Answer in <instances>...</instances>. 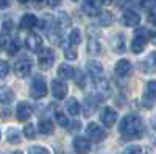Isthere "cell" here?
<instances>
[{"instance_id":"1","label":"cell","mask_w":156,"mask_h":154,"mask_svg":"<svg viewBox=\"0 0 156 154\" xmlns=\"http://www.w3.org/2000/svg\"><path fill=\"white\" fill-rule=\"evenodd\" d=\"M119 131L125 140L140 139L145 134V123L137 114H128L122 118Z\"/></svg>"},{"instance_id":"2","label":"cell","mask_w":156,"mask_h":154,"mask_svg":"<svg viewBox=\"0 0 156 154\" xmlns=\"http://www.w3.org/2000/svg\"><path fill=\"white\" fill-rule=\"evenodd\" d=\"M148 39H150V33H148L145 28H142V27L137 28L136 33H134V39H133V42H131L133 53H136V55L142 53V51H144V48H145V45H147V42H148Z\"/></svg>"},{"instance_id":"3","label":"cell","mask_w":156,"mask_h":154,"mask_svg":"<svg viewBox=\"0 0 156 154\" xmlns=\"http://www.w3.org/2000/svg\"><path fill=\"white\" fill-rule=\"evenodd\" d=\"M45 95H47V84H45L44 78L39 75H34L31 86H30V97L34 100H41Z\"/></svg>"},{"instance_id":"4","label":"cell","mask_w":156,"mask_h":154,"mask_svg":"<svg viewBox=\"0 0 156 154\" xmlns=\"http://www.w3.org/2000/svg\"><path fill=\"white\" fill-rule=\"evenodd\" d=\"M86 135L89 140H92L95 143H100L106 139V131L101 126H98L97 123H89L86 128Z\"/></svg>"},{"instance_id":"5","label":"cell","mask_w":156,"mask_h":154,"mask_svg":"<svg viewBox=\"0 0 156 154\" xmlns=\"http://www.w3.org/2000/svg\"><path fill=\"white\" fill-rule=\"evenodd\" d=\"M55 62V55L50 48H41L37 51V64L42 70H48Z\"/></svg>"},{"instance_id":"6","label":"cell","mask_w":156,"mask_h":154,"mask_svg":"<svg viewBox=\"0 0 156 154\" xmlns=\"http://www.w3.org/2000/svg\"><path fill=\"white\" fill-rule=\"evenodd\" d=\"M14 72L19 78H27L31 73V61L28 58H22L14 64Z\"/></svg>"},{"instance_id":"7","label":"cell","mask_w":156,"mask_h":154,"mask_svg":"<svg viewBox=\"0 0 156 154\" xmlns=\"http://www.w3.org/2000/svg\"><path fill=\"white\" fill-rule=\"evenodd\" d=\"M51 94H53V97L56 100L66 98V95H67V86H66V83L61 81V80H53V81H51Z\"/></svg>"},{"instance_id":"8","label":"cell","mask_w":156,"mask_h":154,"mask_svg":"<svg viewBox=\"0 0 156 154\" xmlns=\"http://www.w3.org/2000/svg\"><path fill=\"white\" fill-rule=\"evenodd\" d=\"M31 114H33V108L28 104V103H19L17 104V109H16V117L19 121H27L30 117H31Z\"/></svg>"},{"instance_id":"9","label":"cell","mask_w":156,"mask_h":154,"mask_svg":"<svg viewBox=\"0 0 156 154\" xmlns=\"http://www.w3.org/2000/svg\"><path fill=\"white\" fill-rule=\"evenodd\" d=\"M25 45H27V48L30 51H34V53H37L39 50L42 48V39L39 37L36 33H30L27 37H25Z\"/></svg>"},{"instance_id":"10","label":"cell","mask_w":156,"mask_h":154,"mask_svg":"<svg viewBox=\"0 0 156 154\" xmlns=\"http://www.w3.org/2000/svg\"><path fill=\"white\" fill-rule=\"evenodd\" d=\"M100 120H101V123L105 126L111 128L117 121V112L112 108H105L101 111V114H100Z\"/></svg>"},{"instance_id":"11","label":"cell","mask_w":156,"mask_h":154,"mask_svg":"<svg viewBox=\"0 0 156 154\" xmlns=\"http://www.w3.org/2000/svg\"><path fill=\"white\" fill-rule=\"evenodd\" d=\"M81 9H83V12L86 16L95 17L100 12V5L97 3V0H84L83 5H81Z\"/></svg>"},{"instance_id":"12","label":"cell","mask_w":156,"mask_h":154,"mask_svg":"<svg viewBox=\"0 0 156 154\" xmlns=\"http://www.w3.org/2000/svg\"><path fill=\"white\" fill-rule=\"evenodd\" d=\"M87 73L92 76L94 81L103 78V67H101V64L98 61H89L87 62Z\"/></svg>"},{"instance_id":"13","label":"cell","mask_w":156,"mask_h":154,"mask_svg":"<svg viewBox=\"0 0 156 154\" xmlns=\"http://www.w3.org/2000/svg\"><path fill=\"white\" fill-rule=\"evenodd\" d=\"M73 149L78 154H87L90 151V143H89V139L84 137H75L73 139Z\"/></svg>"},{"instance_id":"14","label":"cell","mask_w":156,"mask_h":154,"mask_svg":"<svg viewBox=\"0 0 156 154\" xmlns=\"http://www.w3.org/2000/svg\"><path fill=\"white\" fill-rule=\"evenodd\" d=\"M122 20H123V23H125V27H137L139 22H140V16L137 14L136 11L128 9V11L123 12Z\"/></svg>"},{"instance_id":"15","label":"cell","mask_w":156,"mask_h":154,"mask_svg":"<svg viewBox=\"0 0 156 154\" xmlns=\"http://www.w3.org/2000/svg\"><path fill=\"white\" fill-rule=\"evenodd\" d=\"M131 70H133V66H131V62H129L128 59H120V61L115 62L114 72H115L117 76H126Z\"/></svg>"},{"instance_id":"16","label":"cell","mask_w":156,"mask_h":154,"mask_svg":"<svg viewBox=\"0 0 156 154\" xmlns=\"http://www.w3.org/2000/svg\"><path fill=\"white\" fill-rule=\"evenodd\" d=\"M20 28L22 30H31V28H34L36 25H37V17L34 16V14H25V16H22V19H20Z\"/></svg>"},{"instance_id":"17","label":"cell","mask_w":156,"mask_h":154,"mask_svg":"<svg viewBox=\"0 0 156 154\" xmlns=\"http://www.w3.org/2000/svg\"><path fill=\"white\" fill-rule=\"evenodd\" d=\"M37 128H39V132L44 134V135H50L53 132V123L48 118H41L37 123Z\"/></svg>"},{"instance_id":"18","label":"cell","mask_w":156,"mask_h":154,"mask_svg":"<svg viewBox=\"0 0 156 154\" xmlns=\"http://www.w3.org/2000/svg\"><path fill=\"white\" fill-rule=\"evenodd\" d=\"M58 75L61 76L62 80H73L75 70L69 66V64H61L59 69H58Z\"/></svg>"},{"instance_id":"19","label":"cell","mask_w":156,"mask_h":154,"mask_svg":"<svg viewBox=\"0 0 156 154\" xmlns=\"http://www.w3.org/2000/svg\"><path fill=\"white\" fill-rule=\"evenodd\" d=\"M66 109H67L69 114L73 115V117H75V115H78V114H80V111H81L80 103H78L75 98H69V100L66 101Z\"/></svg>"},{"instance_id":"20","label":"cell","mask_w":156,"mask_h":154,"mask_svg":"<svg viewBox=\"0 0 156 154\" xmlns=\"http://www.w3.org/2000/svg\"><path fill=\"white\" fill-rule=\"evenodd\" d=\"M14 100V92L9 87H0V103H11Z\"/></svg>"},{"instance_id":"21","label":"cell","mask_w":156,"mask_h":154,"mask_svg":"<svg viewBox=\"0 0 156 154\" xmlns=\"http://www.w3.org/2000/svg\"><path fill=\"white\" fill-rule=\"evenodd\" d=\"M144 70L147 72H156V51L150 53L147 59L144 61Z\"/></svg>"},{"instance_id":"22","label":"cell","mask_w":156,"mask_h":154,"mask_svg":"<svg viewBox=\"0 0 156 154\" xmlns=\"http://www.w3.org/2000/svg\"><path fill=\"white\" fill-rule=\"evenodd\" d=\"M6 137H8V142L11 143V145H17V143H20V132L17 131V129H14V128H11V129H8V132H6Z\"/></svg>"},{"instance_id":"23","label":"cell","mask_w":156,"mask_h":154,"mask_svg":"<svg viewBox=\"0 0 156 154\" xmlns=\"http://www.w3.org/2000/svg\"><path fill=\"white\" fill-rule=\"evenodd\" d=\"M100 50H101V47H100L98 41L95 39V37H90V39L87 41V51L90 55H98Z\"/></svg>"},{"instance_id":"24","label":"cell","mask_w":156,"mask_h":154,"mask_svg":"<svg viewBox=\"0 0 156 154\" xmlns=\"http://www.w3.org/2000/svg\"><path fill=\"white\" fill-rule=\"evenodd\" d=\"M64 56H66V59H69V61H73V59H76V56H78L76 48H75L70 42H69V45L64 47Z\"/></svg>"},{"instance_id":"25","label":"cell","mask_w":156,"mask_h":154,"mask_svg":"<svg viewBox=\"0 0 156 154\" xmlns=\"http://www.w3.org/2000/svg\"><path fill=\"white\" fill-rule=\"evenodd\" d=\"M154 98H156V95H153L151 92H148V91H145V94H144V97H142V104H144L145 108H153L154 106Z\"/></svg>"},{"instance_id":"26","label":"cell","mask_w":156,"mask_h":154,"mask_svg":"<svg viewBox=\"0 0 156 154\" xmlns=\"http://www.w3.org/2000/svg\"><path fill=\"white\" fill-rule=\"evenodd\" d=\"M112 48H114L115 53H123L125 51V42H123L122 36H115V39L112 42Z\"/></svg>"},{"instance_id":"27","label":"cell","mask_w":156,"mask_h":154,"mask_svg":"<svg viewBox=\"0 0 156 154\" xmlns=\"http://www.w3.org/2000/svg\"><path fill=\"white\" fill-rule=\"evenodd\" d=\"M111 22H112V14L109 11H103L100 14V25L101 27H109Z\"/></svg>"},{"instance_id":"28","label":"cell","mask_w":156,"mask_h":154,"mask_svg":"<svg viewBox=\"0 0 156 154\" xmlns=\"http://www.w3.org/2000/svg\"><path fill=\"white\" fill-rule=\"evenodd\" d=\"M69 42L72 44V45H78L81 42V33H80V30H72L70 31V34H69Z\"/></svg>"},{"instance_id":"29","label":"cell","mask_w":156,"mask_h":154,"mask_svg":"<svg viewBox=\"0 0 156 154\" xmlns=\"http://www.w3.org/2000/svg\"><path fill=\"white\" fill-rule=\"evenodd\" d=\"M20 48V42L19 39H11L9 41V45H8V53L9 55H16Z\"/></svg>"},{"instance_id":"30","label":"cell","mask_w":156,"mask_h":154,"mask_svg":"<svg viewBox=\"0 0 156 154\" xmlns=\"http://www.w3.org/2000/svg\"><path fill=\"white\" fill-rule=\"evenodd\" d=\"M23 135L27 137V139H34L36 137V128H34V125H27L23 128Z\"/></svg>"},{"instance_id":"31","label":"cell","mask_w":156,"mask_h":154,"mask_svg":"<svg viewBox=\"0 0 156 154\" xmlns=\"http://www.w3.org/2000/svg\"><path fill=\"white\" fill-rule=\"evenodd\" d=\"M55 118H56V121L59 123V126H64V128H66V126L69 125V121H67V118H66V115H64L61 111H56V112H55Z\"/></svg>"},{"instance_id":"32","label":"cell","mask_w":156,"mask_h":154,"mask_svg":"<svg viewBox=\"0 0 156 154\" xmlns=\"http://www.w3.org/2000/svg\"><path fill=\"white\" fill-rule=\"evenodd\" d=\"M28 154H50V152H48L47 148H44V146L34 145V146H30V148H28Z\"/></svg>"},{"instance_id":"33","label":"cell","mask_w":156,"mask_h":154,"mask_svg":"<svg viewBox=\"0 0 156 154\" xmlns=\"http://www.w3.org/2000/svg\"><path fill=\"white\" fill-rule=\"evenodd\" d=\"M140 6H142V9H145V11H151V9L156 8V0H142Z\"/></svg>"},{"instance_id":"34","label":"cell","mask_w":156,"mask_h":154,"mask_svg":"<svg viewBox=\"0 0 156 154\" xmlns=\"http://www.w3.org/2000/svg\"><path fill=\"white\" fill-rule=\"evenodd\" d=\"M73 80L76 81V84L80 86V87H84V84H86V80H84V76H83V73H81L80 70H75Z\"/></svg>"},{"instance_id":"35","label":"cell","mask_w":156,"mask_h":154,"mask_svg":"<svg viewBox=\"0 0 156 154\" xmlns=\"http://www.w3.org/2000/svg\"><path fill=\"white\" fill-rule=\"evenodd\" d=\"M8 72H9V66H8V62L0 59V78H5V76L8 75Z\"/></svg>"},{"instance_id":"36","label":"cell","mask_w":156,"mask_h":154,"mask_svg":"<svg viewBox=\"0 0 156 154\" xmlns=\"http://www.w3.org/2000/svg\"><path fill=\"white\" fill-rule=\"evenodd\" d=\"M123 154H142V148L139 145H133V146H128Z\"/></svg>"},{"instance_id":"37","label":"cell","mask_w":156,"mask_h":154,"mask_svg":"<svg viewBox=\"0 0 156 154\" xmlns=\"http://www.w3.org/2000/svg\"><path fill=\"white\" fill-rule=\"evenodd\" d=\"M58 20H59V23H61V25H64V27H67V25L70 23V19H69V16L66 14V12H59Z\"/></svg>"},{"instance_id":"38","label":"cell","mask_w":156,"mask_h":154,"mask_svg":"<svg viewBox=\"0 0 156 154\" xmlns=\"http://www.w3.org/2000/svg\"><path fill=\"white\" fill-rule=\"evenodd\" d=\"M147 91H148V92H151L153 95H156V80L148 81V84H147Z\"/></svg>"},{"instance_id":"39","label":"cell","mask_w":156,"mask_h":154,"mask_svg":"<svg viewBox=\"0 0 156 154\" xmlns=\"http://www.w3.org/2000/svg\"><path fill=\"white\" fill-rule=\"evenodd\" d=\"M12 28H14V23H12V20H5V22H3V30H5L6 33L12 31Z\"/></svg>"},{"instance_id":"40","label":"cell","mask_w":156,"mask_h":154,"mask_svg":"<svg viewBox=\"0 0 156 154\" xmlns=\"http://www.w3.org/2000/svg\"><path fill=\"white\" fill-rule=\"evenodd\" d=\"M151 142L156 145V120L151 121Z\"/></svg>"},{"instance_id":"41","label":"cell","mask_w":156,"mask_h":154,"mask_svg":"<svg viewBox=\"0 0 156 154\" xmlns=\"http://www.w3.org/2000/svg\"><path fill=\"white\" fill-rule=\"evenodd\" d=\"M80 121H73V123H70V126H69V129H72V131H78L80 129Z\"/></svg>"},{"instance_id":"42","label":"cell","mask_w":156,"mask_h":154,"mask_svg":"<svg viewBox=\"0 0 156 154\" xmlns=\"http://www.w3.org/2000/svg\"><path fill=\"white\" fill-rule=\"evenodd\" d=\"M11 5V0H0V8H8Z\"/></svg>"},{"instance_id":"43","label":"cell","mask_w":156,"mask_h":154,"mask_svg":"<svg viewBox=\"0 0 156 154\" xmlns=\"http://www.w3.org/2000/svg\"><path fill=\"white\" fill-rule=\"evenodd\" d=\"M9 115H11V111H9V109H3V111H2V118H3V120H6Z\"/></svg>"},{"instance_id":"44","label":"cell","mask_w":156,"mask_h":154,"mask_svg":"<svg viewBox=\"0 0 156 154\" xmlns=\"http://www.w3.org/2000/svg\"><path fill=\"white\" fill-rule=\"evenodd\" d=\"M6 45V37L3 33H0V47H5Z\"/></svg>"},{"instance_id":"45","label":"cell","mask_w":156,"mask_h":154,"mask_svg":"<svg viewBox=\"0 0 156 154\" xmlns=\"http://www.w3.org/2000/svg\"><path fill=\"white\" fill-rule=\"evenodd\" d=\"M45 2H47V3L50 5V6H56V5H58V3L61 2V0H45Z\"/></svg>"},{"instance_id":"46","label":"cell","mask_w":156,"mask_h":154,"mask_svg":"<svg viewBox=\"0 0 156 154\" xmlns=\"http://www.w3.org/2000/svg\"><path fill=\"white\" fill-rule=\"evenodd\" d=\"M150 39H151V44H153V45H156V31L150 34Z\"/></svg>"},{"instance_id":"47","label":"cell","mask_w":156,"mask_h":154,"mask_svg":"<svg viewBox=\"0 0 156 154\" xmlns=\"http://www.w3.org/2000/svg\"><path fill=\"white\" fill-rule=\"evenodd\" d=\"M33 2H34V3L37 5V6H42V3L45 2V0H33Z\"/></svg>"},{"instance_id":"48","label":"cell","mask_w":156,"mask_h":154,"mask_svg":"<svg viewBox=\"0 0 156 154\" xmlns=\"http://www.w3.org/2000/svg\"><path fill=\"white\" fill-rule=\"evenodd\" d=\"M100 2H101V3H106V5H108V3H112L114 0H100Z\"/></svg>"},{"instance_id":"49","label":"cell","mask_w":156,"mask_h":154,"mask_svg":"<svg viewBox=\"0 0 156 154\" xmlns=\"http://www.w3.org/2000/svg\"><path fill=\"white\" fill-rule=\"evenodd\" d=\"M19 2H20V3H27V2H28V0H19Z\"/></svg>"},{"instance_id":"50","label":"cell","mask_w":156,"mask_h":154,"mask_svg":"<svg viewBox=\"0 0 156 154\" xmlns=\"http://www.w3.org/2000/svg\"><path fill=\"white\" fill-rule=\"evenodd\" d=\"M12 154H22V152L20 151H16V152H12Z\"/></svg>"},{"instance_id":"51","label":"cell","mask_w":156,"mask_h":154,"mask_svg":"<svg viewBox=\"0 0 156 154\" xmlns=\"http://www.w3.org/2000/svg\"><path fill=\"white\" fill-rule=\"evenodd\" d=\"M0 139H2V132H0Z\"/></svg>"},{"instance_id":"52","label":"cell","mask_w":156,"mask_h":154,"mask_svg":"<svg viewBox=\"0 0 156 154\" xmlns=\"http://www.w3.org/2000/svg\"><path fill=\"white\" fill-rule=\"evenodd\" d=\"M73 2H75V0H73Z\"/></svg>"}]
</instances>
